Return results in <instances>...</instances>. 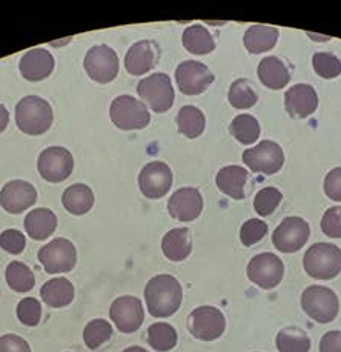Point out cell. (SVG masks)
I'll return each mask as SVG.
<instances>
[{"label": "cell", "instance_id": "1", "mask_svg": "<svg viewBox=\"0 0 341 352\" xmlns=\"http://www.w3.org/2000/svg\"><path fill=\"white\" fill-rule=\"evenodd\" d=\"M145 300L151 316L157 318L170 317L179 311L182 305V285L179 280L169 276V274H160L146 283Z\"/></svg>", "mask_w": 341, "mask_h": 352}, {"label": "cell", "instance_id": "2", "mask_svg": "<svg viewBox=\"0 0 341 352\" xmlns=\"http://www.w3.org/2000/svg\"><path fill=\"white\" fill-rule=\"evenodd\" d=\"M52 119H54L52 108L42 97H23L16 107V123L23 134H45L51 128Z\"/></svg>", "mask_w": 341, "mask_h": 352}, {"label": "cell", "instance_id": "3", "mask_svg": "<svg viewBox=\"0 0 341 352\" xmlns=\"http://www.w3.org/2000/svg\"><path fill=\"white\" fill-rule=\"evenodd\" d=\"M305 271L317 280L336 278L341 272V250L332 243H316L306 251L303 258Z\"/></svg>", "mask_w": 341, "mask_h": 352}, {"label": "cell", "instance_id": "4", "mask_svg": "<svg viewBox=\"0 0 341 352\" xmlns=\"http://www.w3.org/2000/svg\"><path fill=\"white\" fill-rule=\"evenodd\" d=\"M301 308L312 320L331 323L340 311V302L336 292L326 286H309L301 294Z\"/></svg>", "mask_w": 341, "mask_h": 352}, {"label": "cell", "instance_id": "5", "mask_svg": "<svg viewBox=\"0 0 341 352\" xmlns=\"http://www.w3.org/2000/svg\"><path fill=\"white\" fill-rule=\"evenodd\" d=\"M137 93L140 99L146 103L149 109L157 114L166 113L173 108L175 100V93L170 77L163 73H154L148 76L137 85Z\"/></svg>", "mask_w": 341, "mask_h": 352}, {"label": "cell", "instance_id": "6", "mask_svg": "<svg viewBox=\"0 0 341 352\" xmlns=\"http://www.w3.org/2000/svg\"><path fill=\"white\" fill-rule=\"evenodd\" d=\"M111 120L122 131H134L149 125L151 116L140 100L131 96H119L111 103Z\"/></svg>", "mask_w": 341, "mask_h": 352}, {"label": "cell", "instance_id": "7", "mask_svg": "<svg viewBox=\"0 0 341 352\" xmlns=\"http://www.w3.org/2000/svg\"><path fill=\"white\" fill-rule=\"evenodd\" d=\"M83 67L91 80L104 85L113 82L119 74L120 62L113 48L108 45H97L85 56Z\"/></svg>", "mask_w": 341, "mask_h": 352}, {"label": "cell", "instance_id": "8", "mask_svg": "<svg viewBox=\"0 0 341 352\" xmlns=\"http://www.w3.org/2000/svg\"><path fill=\"white\" fill-rule=\"evenodd\" d=\"M188 329L197 340L214 342L225 332L226 318L223 312L214 306H200L189 314Z\"/></svg>", "mask_w": 341, "mask_h": 352}, {"label": "cell", "instance_id": "9", "mask_svg": "<svg viewBox=\"0 0 341 352\" xmlns=\"http://www.w3.org/2000/svg\"><path fill=\"white\" fill-rule=\"evenodd\" d=\"M38 174L48 184H60L67 180L74 169V159L67 148L51 146L38 155Z\"/></svg>", "mask_w": 341, "mask_h": 352}, {"label": "cell", "instance_id": "10", "mask_svg": "<svg viewBox=\"0 0 341 352\" xmlns=\"http://www.w3.org/2000/svg\"><path fill=\"white\" fill-rule=\"evenodd\" d=\"M245 165L254 173L272 175L285 165V153L278 143L263 140L257 146L249 148L243 153Z\"/></svg>", "mask_w": 341, "mask_h": 352}, {"label": "cell", "instance_id": "11", "mask_svg": "<svg viewBox=\"0 0 341 352\" xmlns=\"http://www.w3.org/2000/svg\"><path fill=\"white\" fill-rule=\"evenodd\" d=\"M38 262L48 274H62L73 271L77 262V252L68 239H54L38 251Z\"/></svg>", "mask_w": 341, "mask_h": 352}, {"label": "cell", "instance_id": "12", "mask_svg": "<svg viewBox=\"0 0 341 352\" xmlns=\"http://www.w3.org/2000/svg\"><path fill=\"white\" fill-rule=\"evenodd\" d=\"M285 276V265L272 252H261L251 258L248 265V277L261 289H274Z\"/></svg>", "mask_w": 341, "mask_h": 352}, {"label": "cell", "instance_id": "13", "mask_svg": "<svg viewBox=\"0 0 341 352\" xmlns=\"http://www.w3.org/2000/svg\"><path fill=\"white\" fill-rule=\"evenodd\" d=\"M311 236V228L301 217H286L272 234V243L285 254L297 252L306 245Z\"/></svg>", "mask_w": 341, "mask_h": 352}, {"label": "cell", "instance_id": "14", "mask_svg": "<svg viewBox=\"0 0 341 352\" xmlns=\"http://www.w3.org/2000/svg\"><path fill=\"white\" fill-rule=\"evenodd\" d=\"M214 74L206 65L195 60L182 62L175 69V80L185 96H199L211 87Z\"/></svg>", "mask_w": 341, "mask_h": 352}, {"label": "cell", "instance_id": "15", "mask_svg": "<svg viewBox=\"0 0 341 352\" xmlns=\"http://www.w3.org/2000/svg\"><path fill=\"white\" fill-rule=\"evenodd\" d=\"M139 186L146 199H162L173 186V171L163 162H151L142 168L139 174Z\"/></svg>", "mask_w": 341, "mask_h": 352}, {"label": "cell", "instance_id": "16", "mask_svg": "<svg viewBox=\"0 0 341 352\" xmlns=\"http://www.w3.org/2000/svg\"><path fill=\"white\" fill-rule=\"evenodd\" d=\"M109 316L119 331L124 332V334H131V332L137 331L145 320L143 305L139 298L133 296L116 298L111 305Z\"/></svg>", "mask_w": 341, "mask_h": 352}, {"label": "cell", "instance_id": "17", "mask_svg": "<svg viewBox=\"0 0 341 352\" xmlns=\"http://www.w3.org/2000/svg\"><path fill=\"white\" fill-rule=\"evenodd\" d=\"M37 201V191L28 182L11 180L0 191V205L10 214H22Z\"/></svg>", "mask_w": 341, "mask_h": 352}, {"label": "cell", "instance_id": "18", "mask_svg": "<svg viewBox=\"0 0 341 352\" xmlns=\"http://www.w3.org/2000/svg\"><path fill=\"white\" fill-rule=\"evenodd\" d=\"M159 58V45L154 41H140L128 50L124 56V68L131 76H143L157 67Z\"/></svg>", "mask_w": 341, "mask_h": 352}, {"label": "cell", "instance_id": "19", "mask_svg": "<svg viewBox=\"0 0 341 352\" xmlns=\"http://www.w3.org/2000/svg\"><path fill=\"white\" fill-rule=\"evenodd\" d=\"M169 216L179 221H192L203 211V197L197 188H180L168 201Z\"/></svg>", "mask_w": 341, "mask_h": 352}, {"label": "cell", "instance_id": "20", "mask_svg": "<svg viewBox=\"0 0 341 352\" xmlns=\"http://www.w3.org/2000/svg\"><path fill=\"white\" fill-rule=\"evenodd\" d=\"M19 69L25 80L41 82L48 79L54 71V57L48 50L32 48L22 56Z\"/></svg>", "mask_w": 341, "mask_h": 352}, {"label": "cell", "instance_id": "21", "mask_svg": "<svg viewBox=\"0 0 341 352\" xmlns=\"http://www.w3.org/2000/svg\"><path fill=\"white\" fill-rule=\"evenodd\" d=\"M317 107L318 96L311 85H294L285 94V108L294 119H306L316 113Z\"/></svg>", "mask_w": 341, "mask_h": 352}, {"label": "cell", "instance_id": "22", "mask_svg": "<svg viewBox=\"0 0 341 352\" xmlns=\"http://www.w3.org/2000/svg\"><path fill=\"white\" fill-rule=\"evenodd\" d=\"M249 179V174L245 168L237 165H229L221 168L215 175V184L217 188L226 194L228 197L234 200H243L245 195V185Z\"/></svg>", "mask_w": 341, "mask_h": 352}, {"label": "cell", "instance_id": "23", "mask_svg": "<svg viewBox=\"0 0 341 352\" xmlns=\"http://www.w3.org/2000/svg\"><path fill=\"white\" fill-rule=\"evenodd\" d=\"M162 251L170 262H183L192 252V239L188 228H174L162 240Z\"/></svg>", "mask_w": 341, "mask_h": 352}, {"label": "cell", "instance_id": "24", "mask_svg": "<svg viewBox=\"0 0 341 352\" xmlns=\"http://www.w3.org/2000/svg\"><path fill=\"white\" fill-rule=\"evenodd\" d=\"M258 79L266 88L277 91L289 83L291 74L283 60H280L278 57L269 56L258 65Z\"/></svg>", "mask_w": 341, "mask_h": 352}, {"label": "cell", "instance_id": "25", "mask_svg": "<svg viewBox=\"0 0 341 352\" xmlns=\"http://www.w3.org/2000/svg\"><path fill=\"white\" fill-rule=\"evenodd\" d=\"M57 228V217L48 208H37L25 217V230L34 240H47Z\"/></svg>", "mask_w": 341, "mask_h": 352}, {"label": "cell", "instance_id": "26", "mask_svg": "<svg viewBox=\"0 0 341 352\" xmlns=\"http://www.w3.org/2000/svg\"><path fill=\"white\" fill-rule=\"evenodd\" d=\"M278 41V30L266 25H252L245 32L243 43L248 53L261 54L271 51Z\"/></svg>", "mask_w": 341, "mask_h": 352}, {"label": "cell", "instance_id": "27", "mask_svg": "<svg viewBox=\"0 0 341 352\" xmlns=\"http://www.w3.org/2000/svg\"><path fill=\"white\" fill-rule=\"evenodd\" d=\"M41 296L51 308H65L74 300V285L65 277L51 278L42 286Z\"/></svg>", "mask_w": 341, "mask_h": 352}, {"label": "cell", "instance_id": "28", "mask_svg": "<svg viewBox=\"0 0 341 352\" xmlns=\"http://www.w3.org/2000/svg\"><path fill=\"white\" fill-rule=\"evenodd\" d=\"M65 210L73 216H85L94 206V192L89 186L83 184L73 185L65 190L62 195Z\"/></svg>", "mask_w": 341, "mask_h": 352}, {"label": "cell", "instance_id": "29", "mask_svg": "<svg viewBox=\"0 0 341 352\" xmlns=\"http://www.w3.org/2000/svg\"><path fill=\"white\" fill-rule=\"evenodd\" d=\"M182 43L188 53L195 56L211 54L215 50V42L209 31L203 25H192L188 27L182 36Z\"/></svg>", "mask_w": 341, "mask_h": 352}, {"label": "cell", "instance_id": "30", "mask_svg": "<svg viewBox=\"0 0 341 352\" xmlns=\"http://www.w3.org/2000/svg\"><path fill=\"white\" fill-rule=\"evenodd\" d=\"M177 128H179V133L188 139H197L206 128L205 114L197 107H183L177 114Z\"/></svg>", "mask_w": 341, "mask_h": 352}, {"label": "cell", "instance_id": "31", "mask_svg": "<svg viewBox=\"0 0 341 352\" xmlns=\"http://www.w3.org/2000/svg\"><path fill=\"white\" fill-rule=\"evenodd\" d=\"M229 131L241 145H252L260 137V123L251 114H240L229 125Z\"/></svg>", "mask_w": 341, "mask_h": 352}, {"label": "cell", "instance_id": "32", "mask_svg": "<svg viewBox=\"0 0 341 352\" xmlns=\"http://www.w3.org/2000/svg\"><path fill=\"white\" fill-rule=\"evenodd\" d=\"M277 349L278 352H309L311 338L300 328H285L277 334Z\"/></svg>", "mask_w": 341, "mask_h": 352}, {"label": "cell", "instance_id": "33", "mask_svg": "<svg viewBox=\"0 0 341 352\" xmlns=\"http://www.w3.org/2000/svg\"><path fill=\"white\" fill-rule=\"evenodd\" d=\"M6 283L16 292H30L36 285L32 271L22 262H11L5 272Z\"/></svg>", "mask_w": 341, "mask_h": 352}, {"label": "cell", "instance_id": "34", "mask_svg": "<svg viewBox=\"0 0 341 352\" xmlns=\"http://www.w3.org/2000/svg\"><path fill=\"white\" fill-rule=\"evenodd\" d=\"M177 331L168 323H154L148 328V343L149 346L159 351L166 352L175 348L177 344Z\"/></svg>", "mask_w": 341, "mask_h": 352}, {"label": "cell", "instance_id": "35", "mask_svg": "<svg viewBox=\"0 0 341 352\" xmlns=\"http://www.w3.org/2000/svg\"><path fill=\"white\" fill-rule=\"evenodd\" d=\"M228 100L235 109H249L257 103L258 97L251 83L245 79H237L229 87Z\"/></svg>", "mask_w": 341, "mask_h": 352}, {"label": "cell", "instance_id": "36", "mask_svg": "<svg viewBox=\"0 0 341 352\" xmlns=\"http://www.w3.org/2000/svg\"><path fill=\"white\" fill-rule=\"evenodd\" d=\"M113 337V326L103 318H94L91 320L83 331V342L89 349H98L102 344L107 343Z\"/></svg>", "mask_w": 341, "mask_h": 352}, {"label": "cell", "instance_id": "37", "mask_svg": "<svg viewBox=\"0 0 341 352\" xmlns=\"http://www.w3.org/2000/svg\"><path fill=\"white\" fill-rule=\"evenodd\" d=\"M281 199H283V194H281L277 188L267 186L260 190L254 199V210L261 217H267L277 210Z\"/></svg>", "mask_w": 341, "mask_h": 352}, {"label": "cell", "instance_id": "38", "mask_svg": "<svg viewBox=\"0 0 341 352\" xmlns=\"http://www.w3.org/2000/svg\"><path fill=\"white\" fill-rule=\"evenodd\" d=\"M314 71L323 79H336L341 74V60L332 53H316L312 57Z\"/></svg>", "mask_w": 341, "mask_h": 352}, {"label": "cell", "instance_id": "39", "mask_svg": "<svg viewBox=\"0 0 341 352\" xmlns=\"http://www.w3.org/2000/svg\"><path fill=\"white\" fill-rule=\"evenodd\" d=\"M17 318L25 326H37L42 318V306L38 300L26 297L17 305Z\"/></svg>", "mask_w": 341, "mask_h": 352}, {"label": "cell", "instance_id": "40", "mask_svg": "<svg viewBox=\"0 0 341 352\" xmlns=\"http://www.w3.org/2000/svg\"><path fill=\"white\" fill-rule=\"evenodd\" d=\"M267 234V225L263 220L251 219L243 223L240 230V240L245 246H252L261 242Z\"/></svg>", "mask_w": 341, "mask_h": 352}, {"label": "cell", "instance_id": "41", "mask_svg": "<svg viewBox=\"0 0 341 352\" xmlns=\"http://www.w3.org/2000/svg\"><path fill=\"white\" fill-rule=\"evenodd\" d=\"M321 231L331 239H341V206H332L323 214Z\"/></svg>", "mask_w": 341, "mask_h": 352}, {"label": "cell", "instance_id": "42", "mask_svg": "<svg viewBox=\"0 0 341 352\" xmlns=\"http://www.w3.org/2000/svg\"><path fill=\"white\" fill-rule=\"evenodd\" d=\"M25 246L26 239L23 236V232L17 230H6L0 234V248H2L3 251L17 256V254L23 252Z\"/></svg>", "mask_w": 341, "mask_h": 352}, {"label": "cell", "instance_id": "43", "mask_svg": "<svg viewBox=\"0 0 341 352\" xmlns=\"http://www.w3.org/2000/svg\"><path fill=\"white\" fill-rule=\"evenodd\" d=\"M324 192L331 200L341 201V166L332 169L324 179Z\"/></svg>", "mask_w": 341, "mask_h": 352}, {"label": "cell", "instance_id": "44", "mask_svg": "<svg viewBox=\"0 0 341 352\" xmlns=\"http://www.w3.org/2000/svg\"><path fill=\"white\" fill-rule=\"evenodd\" d=\"M0 352H31V348L22 337L5 334L0 337Z\"/></svg>", "mask_w": 341, "mask_h": 352}, {"label": "cell", "instance_id": "45", "mask_svg": "<svg viewBox=\"0 0 341 352\" xmlns=\"http://www.w3.org/2000/svg\"><path fill=\"white\" fill-rule=\"evenodd\" d=\"M320 352H341V331L326 332L320 342Z\"/></svg>", "mask_w": 341, "mask_h": 352}, {"label": "cell", "instance_id": "46", "mask_svg": "<svg viewBox=\"0 0 341 352\" xmlns=\"http://www.w3.org/2000/svg\"><path fill=\"white\" fill-rule=\"evenodd\" d=\"M8 122H10L8 109H6V107L0 103V134L5 131L6 126H8Z\"/></svg>", "mask_w": 341, "mask_h": 352}, {"label": "cell", "instance_id": "47", "mask_svg": "<svg viewBox=\"0 0 341 352\" xmlns=\"http://www.w3.org/2000/svg\"><path fill=\"white\" fill-rule=\"evenodd\" d=\"M122 352H148V351L140 348V346H131V348H126V349L122 351Z\"/></svg>", "mask_w": 341, "mask_h": 352}]
</instances>
